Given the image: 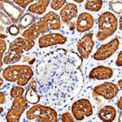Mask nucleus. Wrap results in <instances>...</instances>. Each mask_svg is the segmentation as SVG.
Wrapping results in <instances>:
<instances>
[{"instance_id": "obj_29", "label": "nucleus", "mask_w": 122, "mask_h": 122, "mask_svg": "<svg viewBox=\"0 0 122 122\" xmlns=\"http://www.w3.org/2000/svg\"><path fill=\"white\" fill-rule=\"evenodd\" d=\"M0 20L2 21V23L6 25H10L11 24H12L11 19L3 11H0Z\"/></svg>"}, {"instance_id": "obj_8", "label": "nucleus", "mask_w": 122, "mask_h": 122, "mask_svg": "<svg viewBox=\"0 0 122 122\" xmlns=\"http://www.w3.org/2000/svg\"><path fill=\"white\" fill-rule=\"evenodd\" d=\"M28 102L22 96L15 98L12 101V105L6 115V121L8 122H17L22 114L28 107Z\"/></svg>"}, {"instance_id": "obj_33", "label": "nucleus", "mask_w": 122, "mask_h": 122, "mask_svg": "<svg viewBox=\"0 0 122 122\" xmlns=\"http://www.w3.org/2000/svg\"><path fill=\"white\" fill-rule=\"evenodd\" d=\"M7 38V34H3V33H0V39H5Z\"/></svg>"}, {"instance_id": "obj_11", "label": "nucleus", "mask_w": 122, "mask_h": 122, "mask_svg": "<svg viewBox=\"0 0 122 122\" xmlns=\"http://www.w3.org/2000/svg\"><path fill=\"white\" fill-rule=\"evenodd\" d=\"M50 30L51 29L46 21L41 18L39 20L36 21L31 26L27 28L26 30L24 31L22 37L27 39H30V40H35L43 33H46Z\"/></svg>"}, {"instance_id": "obj_28", "label": "nucleus", "mask_w": 122, "mask_h": 122, "mask_svg": "<svg viewBox=\"0 0 122 122\" xmlns=\"http://www.w3.org/2000/svg\"><path fill=\"white\" fill-rule=\"evenodd\" d=\"M61 121L63 122H73L75 121V119L70 112H66L63 113L62 116H61Z\"/></svg>"}, {"instance_id": "obj_14", "label": "nucleus", "mask_w": 122, "mask_h": 122, "mask_svg": "<svg viewBox=\"0 0 122 122\" xmlns=\"http://www.w3.org/2000/svg\"><path fill=\"white\" fill-rule=\"evenodd\" d=\"M119 87L112 82H104L94 88V92L105 99H112L119 93Z\"/></svg>"}, {"instance_id": "obj_32", "label": "nucleus", "mask_w": 122, "mask_h": 122, "mask_svg": "<svg viewBox=\"0 0 122 122\" xmlns=\"http://www.w3.org/2000/svg\"><path fill=\"white\" fill-rule=\"evenodd\" d=\"M121 102H122V97H120L119 99H118L117 102V106L118 108H119L120 110H122V103H121Z\"/></svg>"}, {"instance_id": "obj_37", "label": "nucleus", "mask_w": 122, "mask_h": 122, "mask_svg": "<svg viewBox=\"0 0 122 122\" xmlns=\"http://www.w3.org/2000/svg\"><path fill=\"white\" fill-rule=\"evenodd\" d=\"M120 29H121V18H120V26H119Z\"/></svg>"}, {"instance_id": "obj_6", "label": "nucleus", "mask_w": 122, "mask_h": 122, "mask_svg": "<svg viewBox=\"0 0 122 122\" xmlns=\"http://www.w3.org/2000/svg\"><path fill=\"white\" fill-rule=\"evenodd\" d=\"M93 112L91 103L86 99H78L72 106V117L76 121H83L85 118L93 115Z\"/></svg>"}, {"instance_id": "obj_30", "label": "nucleus", "mask_w": 122, "mask_h": 122, "mask_svg": "<svg viewBox=\"0 0 122 122\" xmlns=\"http://www.w3.org/2000/svg\"><path fill=\"white\" fill-rule=\"evenodd\" d=\"M116 65L118 67L122 66V51H120L117 56V60L116 61Z\"/></svg>"}, {"instance_id": "obj_19", "label": "nucleus", "mask_w": 122, "mask_h": 122, "mask_svg": "<svg viewBox=\"0 0 122 122\" xmlns=\"http://www.w3.org/2000/svg\"><path fill=\"white\" fill-rule=\"evenodd\" d=\"M42 18L46 21L50 29L52 30H58L60 29L61 19L57 13L54 12V11H49L45 15H43Z\"/></svg>"}, {"instance_id": "obj_31", "label": "nucleus", "mask_w": 122, "mask_h": 122, "mask_svg": "<svg viewBox=\"0 0 122 122\" xmlns=\"http://www.w3.org/2000/svg\"><path fill=\"white\" fill-rule=\"evenodd\" d=\"M7 103V97L4 92L0 91V104H5Z\"/></svg>"}, {"instance_id": "obj_22", "label": "nucleus", "mask_w": 122, "mask_h": 122, "mask_svg": "<svg viewBox=\"0 0 122 122\" xmlns=\"http://www.w3.org/2000/svg\"><path fill=\"white\" fill-rule=\"evenodd\" d=\"M103 0H89L85 4V8L90 11H99L103 7Z\"/></svg>"}, {"instance_id": "obj_20", "label": "nucleus", "mask_w": 122, "mask_h": 122, "mask_svg": "<svg viewBox=\"0 0 122 122\" xmlns=\"http://www.w3.org/2000/svg\"><path fill=\"white\" fill-rule=\"evenodd\" d=\"M99 117L101 121L106 122L113 121L117 117V111L115 107L111 105L104 106L99 112Z\"/></svg>"}, {"instance_id": "obj_34", "label": "nucleus", "mask_w": 122, "mask_h": 122, "mask_svg": "<svg viewBox=\"0 0 122 122\" xmlns=\"http://www.w3.org/2000/svg\"><path fill=\"white\" fill-rule=\"evenodd\" d=\"M121 82H122V81H121V80H119V81H118V86H117L120 88V89H121V87H122Z\"/></svg>"}, {"instance_id": "obj_2", "label": "nucleus", "mask_w": 122, "mask_h": 122, "mask_svg": "<svg viewBox=\"0 0 122 122\" xmlns=\"http://www.w3.org/2000/svg\"><path fill=\"white\" fill-rule=\"evenodd\" d=\"M33 70L29 65H10L3 71V77L9 82H15L16 85L25 86L33 76Z\"/></svg>"}, {"instance_id": "obj_40", "label": "nucleus", "mask_w": 122, "mask_h": 122, "mask_svg": "<svg viewBox=\"0 0 122 122\" xmlns=\"http://www.w3.org/2000/svg\"><path fill=\"white\" fill-rule=\"evenodd\" d=\"M118 1H121V0H118Z\"/></svg>"}, {"instance_id": "obj_24", "label": "nucleus", "mask_w": 122, "mask_h": 122, "mask_svg": "<svg viewBox=\"0 0 122 122\" xmlns=\"http://www.w3.org/2000/svg\"><path fill=\"white\" fill-rule=\"evenodd\" d=\"M24 93H25V89L23 88V86H13L11 89V91H10V94H11V97L12 99H15V98H18L20 96H22Z\"/></svg>"}, {"instance_id": "obj_21", "label": "nucleus", "mask_w": 122, "mask_h": 122, "mask_svg": "<svg viewBox=\"0 0 122 122\" xmlns=\"http://www.w3.org/2000/svg\"><path fill=\"white\" fill-rule=\"evenodd\" d=\"M37 17L34 15H33L31 12H26L24 13L22 16L18 21V27L20 29H25L29 28V26L34 24L37 21Z\"/></svg>"}, {"instance_id": "obj_36", "label": "nucleus", "mask_w": 122, "mask_h": 122, "mask_svg": "<svg viewBox=\"0 0 122 122\" xmlns=\"http://www.w3.org/2000/svg\"><path fill=\"white\" fill-rule=\"evenodd\" d=\"M73 1L76 2V3H83L85 0H73Z\"/></svg>"}, {"instance_id": "obj_12", "label": "nucleus", "mask_w": 122, "mask_h": 122, "mask_svg": "<svg viewBox=\"0 0 122 122\" xmlns=\"http://www.w3.org/2000/svg\"><path fill=\"white\" fill-rule=\"evenodd\" d=\"M93 36V33H86L76 43V49H77L78 55L83 60L89 58L90 55L91 54L92 51H93L94 46Z\"/></svg>"}, {"instance_id": "obj_16", "label": "nucleus", "mask_w": 122, "mask_h": 122, "mask_svg": "<svg viewBox=\"0 0 122 122\" xmlns=\"http://www.w3.org/2000/svg\"><path fill=\"white\" fill-rule=\"evenodd\" d=\"M113 76V70L110 67L99 65L90 71L89 74L90 79L96 80H107L112 78Z\"/></svg>"}, {"instance_id": "obj_4", "label": "nucleus", "mask_w": 122, "mask_h": 122, "mask_svg": "<svg viewBox=\"0 0 122 122\" xmlns=\"http://www.w3.org/2000/svg\"><path fill=\"white\" fill-rule=\"evenodd\" d=\"M118 20L113 13L105 11L98 19V32L96 38L99 42H103L116 33L118 29Z\"/></svg>"}, {"instance_id": "obj_17", "label": "nucleus", "mask_w": 122, "mask_h": 122, "mask_svg": "<svg viewBox=\"0 0 122 122\" xmlns=\"http://www.w3.org/2000/svg\"><path fill=\"white\" fill-rule=\"evenodd\" d=\"M24 98L28 102V103L30 104H37L41 100L40 94H39L38 88H37V81L35 79H31L29 81L26 93H25Z\"/></svg>"}, {"instance_id": "obj_3", "label": "nucleus", "mask_w": 122, "mask_h": 122, "mask_svg": "<svg viewBox=\"0 0 122 122\" xmlns=\"http://www.w3.org/2000/svg\"><path fill=\"white\" fill-rule=\"evenodd\" d=\"M35 45L34 40L18 37L9 45L8 51L3 56V63L6 64H12L20 60L23 53L29 51Z\"/></svg>"}, {"instance_id": "obj_9", "label": "nucleus", "mask_w": 122, "mask_h": 122, "mask_svg": "<svg viewBox=\"0 0 122 122\" xmlns=\"http://www.w3.org/2000/svg\"><path fill=\"white\" fill-rule=\"evenodd\" d=\"M120 46V40L118 38H114L107 43L101 45L94 54V59L98 61L106 60L112 56L117 51Z\"/></svg>"}, {"instance_id": "obj_5", "label": "nucleus", "mask_w": 122, "mask_h": 122, "mask_svg": "<svg viewBox=\"0 0 122 122\" xmlns=\"http://www.w3.org/2000/svg\"><path fill=\"white\" fill-rule=\"evenodd\" d=\"M26 118L29 121L56 122L58 121V114L52 107L37 103L27 111Z\"/></svg>"}, {"instance_id": "obj_1", "label": "nucleus", "mask_w": 122, "mask_h": 122, "mask_svg": "<svg viewBox=\"0 0 122 122\" xmlns=\"http://www.w3.org/2000/svg\"><path fill=\"white\" fill-rule=\"evenodd\" d=\"M82 60L77 53L59 48L38 61L35 80L43 104L61 109L79 94L84 83Z\"/></svg>"}, {"instance_id": "obj_26", "label": "nucleus", "mask_w": 122, "mask_h": 122, "mask_svg": "<svg viewBox=\"0 0 122 122\" xmlns=\"http://www.w3.org/2000/svg\"><path fill=\"white\" fill-rule=\"evenodd\" d=\"M66 1L67 0H51L50 6L53 10L58 11L65 5Z\"/></svg>"}, {"instance_id": "obj_18", "label": "nucleus", "mask_w": 122, "mask_h": 122, "mask_svg": "<svg viewBox=\"0 0 122 122\" xmlns=\"http://www.w3.org/2000/svg\"><path fill=\"white\" fill-rule=\"evenodd\" d=\"M78 14V8L74 3H68L61 8L60 17L64 23H68L72 20Z\"/></svg>"}, {"instance_id": "obj_35", "label": "nucleus", "mask_w": 122, "mask_h": 122, "mask_svg": "<svg viewBox=\"0 0 122 122\" xmlns=\"http://www.w3.org/2000/svg\"><path fill=\"white\" fill-rule=\"evenodd\" d=\"M3 78L0 77V88L3 86Z\"/></svg>"}, {"instance_id": "obj_13", "label": "nucleus", "mask_w": 122, "mask_h": 122, "mask_svg": "<svg viewBox=\"0 0 122 122\" xmlns=\"http://www.w3.org/2000/svg\"><path fill=\"white\" fill-rule=\"evenodd\" d=\"M68 38L63 34L59 33H50L39 37L38 46L39 48H46V47L56 46V45L64 44Z\"/></svg>"}, {"instance_id": "obj_38", "label": "nucleus", "mask_w": 122, "mask_h": 122, "mask_svg": "<svg viewBox=\"0 0 122 122\" xmlns=\"http://www.w3.org/2000/svg\"><path fill=\"white\" fill-rule=\"evenodd\" d=\"M3 112V108L2 107H0V113H2Z\"/></svg>"}, {"instance_id": "obj_7", "label": "nucleus", "mask_w": 122, "mask_h": 122, "mask_svg": "<svg viewBox=\"0 0 122 122\" xmlns=\"http://www.w3.org/2000/svg\"><path fill=\"white\" fill-rule=\"evenodd\" d=\"M13 2L21 8H27L29 12L42 15L46 12L51 0H13Z\"/></svg>"}, {"instance_id": "obj_27", "label": "nucleus", "mask_w": 122, "mask_h": 122, "mask_svg": "<svg viewBox=\"0 0 122 122\" xmlns=\"http://www.w3.org/2000/svg\"><path fill=\"white\" fill-rule=\"evenodd\" d=\"M7 31H8L9 34L11 36H15V35H18L20 33V28L18 25H15V24H11L10 26L7 28Z\"/></svg>"}, {"instance_id": "obj_10", "label": "nucleus", "mask_w": 122, "mask_h": 122, "mask_svg": "<svg viewBox=\"0 0 122 122\" xmlns=\"http://www.w3.org/2000/svg\"><path fill=\"white\" fill-rule=\"evenodd\" d=\"M0 9L11 19V22L16 24L25 13L23 8L11 0H0Z\"/></svg>"}, {"instance_id": "obj_23", "label": "nucleus", "mask_w": 122, "mask_h": 122, "mask_svg": "<svg viewBox=\"0 0 122 122\" xmlns=\"http://www.w3.org/2000/svg\"><path fill=\"white\" fill-rule=\"evenodd\" d=\"M109 8L113 11L114 13L121 15L122 12V3L121 1L118 0H112L109 2Z\"/></svg>"}, {"instance_id": "obj_25", "label": "nucleus", "mask_w": 122, "mask_h": 122, "mask_svg": "<svg viewBox=\"0 0 122 122\" xmlns=\"http://www.w3.org/2000/svg\"><path fill=\"white\" fill-rule=\"evenodd\" d=\"M7 50V42L4 39H0V73L2 72V68L3 65V56Z\"/></svg>"}, {"instance_id": "obj_39", "label": "nucleus", "mask_w": 122, "mask_h": 122, "mask_svg": "<svg viewBox=\"0 0 122 122\" xmlns=\"http://www.w3.org/2000/svg\"><path fill=\"white\" fill-rule=\"evenodd\" d=\"M119 121L121 122V113L120 114V117H119Z\"/></svg>"}, {"instance_id": "obj_15", "label": "nucleus", "mask_w": 122, "mask_h": 122, "mask_svg": "<svg viewBox=\"0 0 122 122\" xmlns=\"http://www.w3.org/2000/svg\"><path fill=\"white\" fill-rule=\"evenodd\" d=\"M94 24L93 15L87 12H82L76 20V29L78 33H86L93 28Z\"/></svg>"}]
</instances>
